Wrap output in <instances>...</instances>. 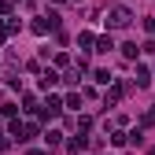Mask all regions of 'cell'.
<instances>
[{"instance_id": "1", "label": "cell", "mask_w": 155, "mask_h": 155, "mask_svg": "<svg viewBox=\"0 0 155 155\" xmlns=\"http://www.w3.org/2000/svg\"><path fill=\"white\" fill-rule=\"evenodd\" d=\"M129 22H133V11H129V8H111V11H107V26L122 30V26H129Z\"/></svg>"}, {"instance_id": "2", "label": "cell", "mask_w": 155, "mask_h": 155, "mask_svg": "<svg viewBox=\"0 0 155 155\" xmlns=\"http://www.w3.org/2000/svg\"><path fill=\"white\" fill-rule=\"evenodd\" d=\"M59 107H63V104H59V100L52 96V100H48V104L41 107V118H59Z\"/></svg>"}, {"instance_id": "3", "label": "cell", "mask_w": 155, "mask_h": 155, "mask_svg": "<svg viewBox=\"0 0 155 155\" xmlns=\"http://www.w3.org/2000/svg\"><path fill=\"white\" fill-rule=\"evenodd\" d=\"M122 92H126V85H114V89L104 96V104H107V107H111V104H118V100H122Z\"/></svg>"}, {"instance_id": "4", "label": "cell", "mask_w": 155, "mask_h": 155, "mask_svg": "<svg viewBox=\"0 0 155 155\" xmlns=\"http://www.w3.org/2000/svg\"><path fill=\"white\" fill-rule=\"evenodd\" d=\"M140 89H148V81H151V74H148V67H137V78H133Z\"/></svg>"}, {"instance_id": "5", "label": "cell", "mask_w": 155, "mask_h": 155, "mask_svg": "<svg viewBox=\"0 0 155 155\" xmlns=\"http://www.w3.org/2000/svg\"><path fill=\"white\" fill-rule=\"evenodd\" d=\"M137 52H140L137 41H126V45H122V55H126V59H137Z\"/></svg>"}, {"instance_id": "6", "label": "cell", "mask_w": 155, "mask_h": 155, "mask_svg": "<svg viewBox=\"0 0 155 155\" xmlns=\"http://www.w3.org/2000/svg\"><path fill=\"white\" fill-rule=\"evenodd\" d=\"M55 81H59V78H55V70H45V74H41V89H52Z\"/></svg>"}, {"instance_id": "7", "label": "cell", "mask_w": 155, "mask_h": 155, "mask_svg": "<svg viewBox=\"0 0 155 155\" xmlns=\"http://www.w3.org/2000/svg\"><path fill=\"white\" fill-rule=\"evenodd\" d=\"M114 48V41H111V33L107 37H100V41H96V52H111Z\"/></svg>"}, {"instance_id": "8", "label": "cell", "mask_w": 155, "mask_h": 155, "mask_svg": "<svg viewBox=\"0 0 155 155\" xmlns=\"http://www.w3.org/2000/svg\"><path fill=\"white\" fill-rule=\"evenodd\" d=\"M85 144H89L85 137H70V151H74V155H78V151H85Z\"/></svg>"}, {"instance_id": "9", "label": "cell", "mask_w": 155, "mask_h": 155, "mask_svg": "<svg viewBox=\"0 0 155 155\" xmlns=\"http://www.w3.org/2000/svg\"><path fill=\"white\" fill-rule=\"evenodd\" d=\"M52 26H48V18H37V22H33V33H48Z\"/></svg>"}, {"instance_id": "10", "label": "cell", "mask_w": 155, "mask_h": 155, "mask_svg": "<svg viewBox=\"0 0 155 155\" xmlns=\"http://www.w3.org/2000/svg\"><path fill=\"white\" fill-rule=\"evenodd\" d=\"M92 78H96V81H100V85H107V81H111V74H107V70H104V67H100V70H96V74H92Z\"/></svg>"}, {"instance_id": "11", "label": "cell", "mask_w": 155, "mask_h": 155, "mask_svg": "<svg viewBox=\"0 0 155 155\" xmlns=\"http://www.w3.org/2000/svg\"><path fill=\"white\" fill-rule=\"evenodd\" d=\"M140 122H144V126H155V107H151V111H144V118H140Z\"/></svg>"}, {"instance_id": "12", "label": "cell", "mask_w": 155, "mask_h": 155, "mask_svg": "<svg viewBox=\"0 0 155 155\" xmlns=\"http://www.w3.org/2000/svg\"><path fill=\"white\" fill-rule=\"evenodd\" d=\"M148 30H151V33H155V18H148Z\"/></svg>"}]
</instances>
